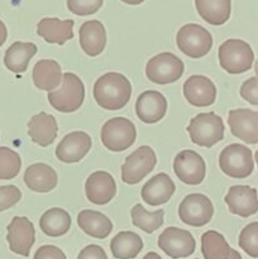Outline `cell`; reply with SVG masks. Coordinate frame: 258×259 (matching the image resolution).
Segmentation results:
<instances>
[{"label": "cell", "instance_id": "obj_18", "mask_svg": "<svg viewBox=\"0 0 258 259\" xmlns=\"http://www.w3.org/2000/svg\"><path fill=\"white\" fill-rule=\"evenodd\" d=\"M184 95L191 105L197 108H206L215 103L217 88L206 76L192 75L185 81Z\"/></svg>", "mask_w": 258, "mask_h": 259}, {"label": "cell", "instance_id": "obj_1", "mask_svg": "<svg viewBox=\"0 0 258 259\" xmlns=\"http://www.w3.org/2000/svg\"><path fill=\"white\" fill-rule=\"evenodd\" d=\"M94 98L105 110H120L129 103L132 85L128 78L118 72H108L94 83Z\"/></svg>", "mask_w": 258, "mask_h": 259}, {"label": "cell", "instance_id": "obj_21", "mask_svg": "<svg viewBox=\"0 0 258 259\" xmlns=\"http://www.w3.org/2000/svg\"><path fill=\"white\" fill-rule=\"evenodd\" d=\"M58 125L56 118L51 114L40 111L33 115L28 123V134L35 144L40 147H48L56 141Z\"/></svg>", "mask_w": 258, "mask_h": 259}, {"label": "cell", "instance_id": "obj_10", "mask_svg": "<svg viewBox=\"0 0 258 259\" xmlns=\"http://www.w3.org/2000/svg\"><path fill=\"white\" fill-rule=\"evenodd\" d=\"M214 215V206L207 196L202 194H190L179 206V217L184 224L200 228L210 223Z\"/></svg>", "mask_w": 258, "mask_h": 259}, {"label": "cell", "instance_id": "obj_36", "mask_svg": "<svg viewBox=\"0 0 258 259\" xmlns=\"http://www.w3.org/2000/svg\"><path fill=\"white\" fill-rule=\"evenodd\" d=\"M22 199V192L14 185L0 187V212L10 209Z\"/></svg>", "mask_w": 258, "mask_h": 259}, {"label": "cell", "instance_id": "obj_2", "mask_svg": "<svg viewBox=\"0 0 258 259\" xmlns=\"http://www.w3.org/2000/svg\"><path fill=\"white\" fill-rule=\"evenodd\" d=\"M47 99L52 108L60 113H73L82 105L85 86L77 75L66 72L62 76L61 88L48 93Z\"/></svg>", "mask_w": 258, "mask_h": 259}, {"label": "cell", "instance_id": "obj_38", "mask_svg": "<svg viewBox=\"0 0 258 259\" xmlns=\"http://www.w3.org/2000/svg\"><path fill=\"white\" fill-rule=\"evenodd\" d=\"M33 259H66V254L55 245H42L38 248Z\"/></svg>", "mask_w": 258, "mask_h": 259}, {"label": "cell", "instance_id": "obj_44", "mask_svg": "<svg viewBox=\"0 0 258 259\" xmlns=\"http://www.w3.org/2000/svg\"><path fill=\"white\" fill-rule=\"evenodd\" d=\"M255 162H257V166H258V151L257 152H255Z\"/></svg>", "mask_w": 258, "mask_h": 259}, {"label": "cell", "instance_id": "obj_30", "mask_svg": "<svg viewBox=\"0 0 258 259\" xmlns=\"http://www.w3.org/2000/svg\"><path fill=\"white\" fill-rule=\"evenodd\" d=\"M143 249V240L133 232H120L111 239V254L116 259H133Z\"/></svg>", "mask_w": 258, "mask_h": 259}, {"label": "cell", "instance_id": "obj_26", "mask_svg": "<svg viewBox=\"0 0 258 259\" xmlns=\"http://www.w3.org/2000/svg\"><path fill=\"white\" fill-rule=\"evenodd\" d=\"M77 225L85 234L96 239H105L113 230V223L104 214L94 210H82L77 215Z\"/></svg>", "mask_w": 258, "mask_h": 259}, {"label": "cell", "instance_id": "obj_14", "mask_svg": "<svg viewBox=\"0 0 258 259\" xmlns=\"http://www.w3.org/2000/svg\"><path fill=\"white\" fill-rule=\"evenodd\" d=\"M224 201L229 207V211L240 218H249L258 212L257 190L247 185L230 187Z\"/></svg>", "mask_w": 258, "mask_h": 259}, {"label": "cell", "instance_id": "obj_4", "mask_svg": "<svg viewBox=\"0 0 258 259\" xmlns=\"http://www.w3.org/2000/svg\"><path fill=\"white\" fill-rule=\"evenodd\" d=\"M219 63L223 70L232 75L247 72L254 61L252 47L242 39H228L219 47Z\"/></svg>", "mask_w": 258, "mask_h": 259}, {"label": "cell", "instance_id": "obj_27", "mask_svg": "<svg viewBox=\"0 0 258 259\" xmlns=\"http://www.w3.org/2000/svg\"><path fill=\"white\" fill-rule=\"evenodd\" d=\"M201 253L205 259H242V255L232 249L225 238L215 230L201 235Z\"/></svg>", "mask_w": 258, "mask_h": 259}, {"label": "cell", "instance_id": "obj_43", "mask_svg": "<svg viewBox=\"0 0 258 259\" xmlns=\"http://www.w3.org/2000/svg\"><path fill=\"white\" fill-rule=\"evenodd\" d=\"M254 71H255V77L258 78V60L255 61V65H254Z\"/></svg>", "mask_w": 258, "mask_h": 259}, {"label": "cell", "instance_id": "obj_22", "mask_svg": "<svg viewBox=\"0 0 258 259\" xmlns=\"http://www.w3.org/2000/svg\"><path fill=\"white\" fill-rule=\"evenodd\" d=\"M80 46L81 50L90 57L100 55L106 46L105 27L99 20H89L80 27Z\"/></svg>", "mask_w": 258, "mask_h": 259}, {"label": "cell", "instance_id": "obj_6", "mask_svg": "<svg viewBox=\"0 0 258 259\" xmlns=\"http://www.w3.org/2000/svg\"><path fill=\"white\" fill-rule=\"evenodd\" d=\"M219 167L232 179H247L254 169L252 151L239 143L227 146L219 156Z\"/></svg>", "mask_w": 258, "mask_h": 259}, {"label": "cell", "instance_id": "obj_37", "mask_svg": "<svg viewBox=\"0 0 258 259\" xmlns=\"http://www.w3.org/2000/svg\"><path fill=\"white\" fill-rule=\"evenodd\" d=\"M240 96L252 105L258 106V78L250 77L240 86Z\"/></svg>", "mask_w": 258, "mask_h": 259}, {"label": "cell", "instance_id": "obj_3", "mask_svg": "<svg viewBox=\"0 0 258 259\" xmlns=\"http://www.w3.org/2000/svg\"><path fill=\"white\" fill-rule=\"evenodd\" d=\"M224 123L215 113H201L191 119L187 133L194 144L205 148L215 146L224 138Z\"/></svg>", "mask_w": 258, "mask_h": 259}, {"label": "cell", "instance_id": "obj_13", "mask_svg": "<svg viewBox=\"0 0 258 259\" xmlns=\"http://www.w3.org/2000/svg\"><path fill=\"white\" fill-rule=\"evenodd\" d=\"M7 230L9 249L15 254L28 257L35 242V229L33 223L25 217H14Z\"/></svg>", "mask_w": 258, "mask_h": 259}, {"label": "cell", "instance_id": "obj_34", "mask_svg": "<svg viewBox=\"0 0 258 259\" xmlns=\"http://www.w3.org/2000/svg\"><path fill=\"white\" fill-rule=\"evenodd\" d=\"M238 244L249 257L258 258V222L250 223L243 228Z\"/></svg>", "mask_w": 258, "mask_h": 259}, {"label": "cell", "instance_id": "obj_17", "mask_svg": "<svg viewBox=\"0 0 258 259\" xmlns=\"http://www.w3.org/2000/svg\"><path fill=\"white\" fill-rule=\"evenodd\" d=\"M85 194L89 201L93 204H109L116 195L115 180L109 172H94L85 182Z\"/></svg>", "mask_w": 258, "mask_h": 259}, {"label": "cell", "instance_id": "obj_32", "mask_svg": "<svg viewBox=\"0 0 258 259\" xmlns=\"http://www.w3.org/2000/svg\"><path fill=\"white\" fill-rule=\"evenodd\" d=\"M131 217L134 227L139 228L144 233L151 234L163 225L164 210L148 212L141 204H137L131 210Z\"/></svg>", "mask_w": 258, "mask_h": 259}, {"label": "cell", "instance_id": "obj_39", "mask_svg": "<svg viewBox=\"0 0 258 259\" xmlns=\"http://www.w3.org/2000/svg\"><path fill=\"white\" fill-rule=\"evenodd\" d=\"M77 259H108L105 250L96 244H90L78 253Z\"/></svg>", "mask_w": 258, "mask_h": 259}, {"label": "cell", "instance_id": "obj_25", "mask_svg": "<svg viewBox=\"0 0 258 259\" xmlns=\"http://www.w3.org/2000/svg\"><path fill=\"white\" fill-rule=\"evenodd\" d=\"M62 76L61 66L55 60H40L33 67V83L37 89L48 93L58 89L62 83Z\"/></svg>", "mask_w": 258, "mask_h": 259}, {"label": "cell", "instance_id": "obj_19", "mask_svg": "<svg viewBox=\"0 0 258 259\" xmlns=\"http://www.w3.org/2000/svg\"><path fill=\"white\" fill-rule=\"evenodd\" d=\"M167 111V100L159 91H144L136 101V114L146 124L158 123Z\"/></svg>", "mask_w": 258, "mask_h": 259}, {"label": "cell", "instance_id": "obj_23", "mask_svg": "<svg viewBox=\"0 0 258 259\" xmlns=\"http://www.w3.org/2000/svg\"><path fill=\"white\" fill-rule=\"evenodd\" d=\"M58 182L57 172L46 163L30 164L24 172V184L29 190L46 194L56 189Z\"/></svg>", "mask_w": 258, "mask_h": 259}, {"label": "cell", "instance_id": "obj_20", "mask_svg": "<svg viewBox=\"0 0 258 259\" xmlns=\"http://www.w3.org/2000/svg\"><path fill=\"white\" fill-rule=\"evenodd\" d=\"M176 191L174 181L167 174H158L143 185L141 196L146 204L151 206L166 204Z\"/></svg>", "mask_w": 258, "mask_h": 259}, {"label": "cell", "instance_id": "obj_16", "mask_svg": "<svg viewBox=\"0 0 258 259\" xmlns=\"http://www.w3.org/2000/svg\"><path fill=\"white\" fill-rule=\"evenodd\" d=\"M93 146L90 136L85 132H72L62 138L56 147V157L63 163L80 162Z\"/></svg>", "mask_w": 258, "mask_h": 259}, {"label": "cell", "instance_id": "obj_8", "mask_svg": "<svg viewBox=\"0 0 258 259\" xmlns=\"http://www.w3.org/2000/svg\"><path fill=\"white\" fill-rule=\"evenodd\" d=\"M185 65L176 55L169 52L159 53L147 62L146 76L158 85L176 82L184 75Z\"/></svg>", "mask_w": 258, "mask_h": 259}, {"label": "cell", "instance_id": "obj_40", "mask_svg": "<svg viewBox=\"0 0 258 259\" xmlns=\"http://www.w3.org/2000/svg\"><path fill=\"white\" fill-rule=\"evenodd\" d=\"M7 38H8V29H7V27H5L4 22H3V20H0V47L4 45L5 40H7Z\"/></svg>", "mask_w": 258, "mask_h": 259}, {"label": "cell", "instance_id": "obj_29", "mask_svg": "<svg viewBox=\"0 0 258 259\" xmlns=\"http://www.w3.org/2000/svg\"><path fill=\"white\" fill-rule=\"evenodd\" d=\"M200 17L211 25H222L228 22L232 13V0H195Z\"/></svg>", "mask_w": 258, "mask_h": 259}, {"label": "cell", "instance_id": "obj_24", "mask_svg": "<svg viewBox=\"0 0 258 259\" xmlns=\"http://www.w3.org/2000/svg\"><path fill=\"white\" fill-rule=\"evenodd\" d=\"M73 24L71 19L60 20L57 18H43L37 24V34L47 43L62 46L73 38Z\"/></svg>", "mask_w": 258, "mask_h": 259}, {"label": "cell", "instance_id": "obj_12", "mask_svg": "<svg viewBox=\"0 0 258 259\" xmlns=\"http://www.w3.org/2000/svg\"><path fill=\"white\" fill-rule=\"evenodd\" d=\"M174 171L180 181L196 186L204 181L206 166L204 158L199 153L191 149H184L175 157Z\"/></svg>", "mask_w": 258, "mask_h": 259}, {"label": "cell", "instance_id": "obj_7", "mask_svg": "<svg viewBox=\"0 0 258 259\" xmlns=\"http://www.w3.org/2000/svg\"><path fill=\"white\" fill-rule=\"evenodd\" d=\"M176 43L179 50L190 58H201L212 47V35L204 27L195 23L185 24L177 32Z\"/></svg>", "mask_w": 258, "mask_h": 259}, {"label": "cell", "instance_id": "obj_42", "mask_svg": "<svg viewBox=\"0 0 258 259\" xmlns=\"http://www.w3.org/2000/svg\"><path fill=\"white\" fill-rule=\"evenodd\" d=\"M121 2L125 3V4H128V5H139V4H142L144 0H121Z\"/></svg>", "mask_w": 258, "mask_h": 259}, {"label": "cell", "instance_id": "obj_9", "mask_svg": "<svg viewBox=\"0 0 258 259\" xmlns=\"http://www.w3.org/2000/svg\"><path fill=\"white\" fill-rule=\"evenodd\" d=\"M157 156L149 146H141L129 154L121 166V180L126 185H137L153 171Z\"/></svg>", "mask_w": 258, "mask_h": 259}, {"label": "cell", "instance_id": "obj_28", "mask_svg": "<svg viewBox=\"0 0 258 259\" xmlns=\"http://www.w3.org/2000/svg\"><path fill=\"white\" fill-rule=\"evenodd\" d=\"M37 53V46L30 42H14L7 50L4 56V65L14 73L27 71L29 61Z\"/></svg>", "mask_w": 258, "mask_h": 259}, {"label": "cell", "instance_id": "obj_33", "mask_svg": "<svg viewBox=\"0 0 258 259\" xmlns=\"http://www.w3.org/2000/svg\"><path fill=\"white\" fill-rule=\"evenodd\" d=\"M22 168L20 156L8 147H0V180H13Z\"/></svg>", "mask_w": 258, "mask_h": 259}, {"label": "cell", "instance_id": "obj_5", "mask_svg": "<svg viewBox=\"0 0 258 259\" xmlns=\"http://www.w3.org/2000/svg\"><path fill=\"white\" fill-rule=\"evenodd\" d=\"M101 143L111 152H123L136 143L137 129L129 119L116 116L101 128Z\"/></svg>", "mask_w": 258, "mask_h": 259}, {"label": "cell", "instance_id": "obj_31", "mask_svg": "<svg viewBox=\"0 0 258 259\" xmlns=\"http://www.w3.org/2000/svg\"><path fill=\"white\" fill-rule=\"evenodd\" d=\"M39 228L48 237H62L70 230L71 217L66 210L53 207L40 217Z\"/></svg>", "mask_w": 258, "mask_h": 259}, {"label": "cell", "instance_id": "obj_35", "mask_svg": "<svg viewBox=\"0 0 258 259\" xmlns=\"http://www.w3.org/2000/svg\"><path fill=\"white\" fill-rule=\"evenodd\" d=\"M104 0H67V8L72 14L86 17L95 14L101 7Z\"/></svg>", "mask_w": 258, "mask_h": 259}, {"label": "cell", "instance_id": "obj_41", "mask_svg": "<svg viewBox=\"0 0 258 259\" xmlns=\"http://www.w3.org/2000/svg\"><path fill=\"white\" fill-rule=\"evenodd\" d=\"M142 259H162L161 257H159L158 254H157V253H154V252H149V253H147L146 255H144L143 258Z\"/></svg>", "mask_w": 258, "mask_h": 259}, {"label": "cell", "instance_id": "obj_11", "mask_svg": "<svg viewBox=\"0 0 258 259\" xmlns=\"http://www.w3.org/2000/svg\"><path fill=\"white\" fill-rule=\"evenodd\" d=\"M158 247L172 259L186 258L195 252L196 242L190 232L176 227H169L158 237Z\"/></svg>", "mask_w": 258, "mask_h": 259}, {"label": "cell", "instance_id": "obj_15", "mask_svg": "<svg viewBox=\"0 0 258 259\" xmlns=\"http://www.w3.org/2000/svg\"><path fill=\"white\" fill-rule=\"evenodd\" d=\"M230 133L248 144L258 143V111L235 109L228 114Z\"/></svg>", "mask_w": 258, "mask_h": 259}]
</instances>
